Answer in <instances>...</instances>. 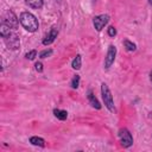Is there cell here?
<instances>
[{
    "label": "cell",
    "mask_w": 152,
    "mask_h": 152,
    "mask_svg": "<svg viewBox=\"0 0 152 152\" xmlns=\"http://www.w3.org/2000/svg\"><path fill=\"white\" fill-rule=\"evenodd\" d=\"M8 38H10V46H11V49H17L18 48V45H19V39H18V37L15 36V34H10V36H7Z\"/></svg>",
    "instance_id": "obj_10"
},
{
    "label": "cell",
    "mask_w": 152,
    "mask_h": 152,
    "mask_svg": "<svg viewBox=\"0 0 152 152\" xmlns=\"http://www.w3.org/2000/svg\"><path fill=\"white\" fill-rule=\"evenodd\" d=\"M57 34H58V30H57L56 27H52V28L50 30V32L46 34V37L44 38L43 44H44V45H49V44H51V43L55 40V38H57Z\"/></svg>",
    "instance_id": "obj_7"
},
{
    "label": "cell",
    "mask_w": 152,
    "mask_h": 152,
    "mask_svg": "<svg viewBox=\"0 0 152 152\" xmlns=\"http://www.w3.org/2000/svg\"><path fill=\"white\" fill-rule=\"evenodd\" d=\"M93 1H95V0H93Z\"/></svg>",
    "instance_id": "obj_23"
},
{
    "label": "cell",
    "mask_w": 152,
    "mask_h": 152,
    "mask_svg": "<svg viewBox=\"0 0 152 152\" xmlns=\"http://www.w3.org/2000/svg\"><path fill=\"white\" fill-rule=\"evenodd\" d=\"M25 2L32 8H42L43 6V0H25Z\"/></svg>",
    "instance_id": "obj_11"
},
{
    "label": "cell",
    "mask_w": 152,
    "mask_h": 152,
    "mask_svg": "<svg viewBox=\"0 0 152 152\" xmlns=\"http://www.w3.org/2000/svg\"><path fill=\"white\" fill-rule=\"evenodd\" d=\"M108 34H109L110 37H114V36L116 34V30H115L114 26H110V27L108 28Z\"/></svg>",
    "instance_id": "obj_19"
},
{
    "label": "cell",
    "mask_w": 152,
    "mask_h": 152,
    "mask_svg": "<svg viewBox=\"0 0 152 152\" xmlns=\"http://www.w3.org/2000/svg\"><path fill=\"white\" fill-rule=\"evenodd\" d=\"M19 20H20V24L23 25V27L25 30H27L30 32L37 31V28H38V20H37V18L32 13H30V12H23L20 14Z\"/></svg>",
    "instance_id": "obj_1"
},
{
    "label": "cell",
    "mask_w": 152,
    "mask_h": 152,
    "mask_svg": "<svg viewBox=\"0 0 152 152\" xmlns=\"http://www.w3.org/2000/svg\"><path fill=\"white\" fill-rule=\"evenodd\" d=\"M36 70H37L38 72H42V71H43V64H42L40 62L36 63Z\"/></svg>",
    "instance_id": "obj_20"
},
{
    "label": "cell",
    "mask_w": 152,
    "mask_h": 152,
    "mask_svg": "<svg viewBox=\"0 0 152 152\" xmlns=\"http://www.w3.org/2000/svg\"><path fill=\"white\" fill-rule=\"evenodd\" d=\"M101 93H102V99L104 101L106 107L110 110V112H115V107H114V102H113V96L110 94V90L108 88V86L106 83L101 84Z\"/></svg>",
    "instance_id": "obj_2"
},
{
    "label": "cell",
    "mask_w": 152,
    "mask_h": 152,
    "mask_svg": "<svg viewBox=\"0 0 152 152\" xmlns=\"http://www.w3.org/2000/svg\"><path fill=\"white\" fill-rule=\"evenodd\" d=\"M36 55H37V51H36V50H32V51H30V52L26 53V58H28V59H33V58L36 57Z\"/></svg>",
    "instance_id": "obj_18"
},
{
    "label": "cell",
    "mask_w": 152,
    "mask_h": 152,
    "mask_svg": "<svg viewBox=\"0 0 152 152\" xmlns=\"http://www.w3.org/2000/svg\"><path fill=\"white\" fill-rule=\"evenodd\" d=\"M148 2H150V4H151V5H152V0H148Z\"/></svg>",
    "instance_id": "obj_21"
},
{
    "label": "cell",
    "mask_w": 152,
    "mask_h": 152,
    "mask_svg": "<svg viewBox=\"0 0 152 152\" xmlns=\"http://www.w3.org/2000/svg\"><path fill=\"white\" fill-rule=\"evenodd\" d=\"M11 26L10 25H7L6 23H2L1 24V27H0V34L2 36V37H7V36H10L11 34Z\"/></svg>",
    "instance_id": "obj_9"
},
{
    "label": "cell",
    "mask_w": 152,
    "mask_h": 152,
    "mask_svg": "<svg viewBox=\"0 0 152 152\" xmlns=\"http://www.w3.org/2000/svg\"><path fill=\"white\" fill-rule=\"evenodd\" d=\"M53 114L56 118H58L59 120H65L68 118V113L66 110H62V109H55L53 110Z\"/></svg>",
    "instance_id": "obj_13"
},
{
    "label": "cell",
    "mask_w": 152,
    "mask_h": 152,
    "mask_svg": "<svg viewBox=\"0 0 152 152\" xmlns=\"http://www.w3.org/2000/svg\"><path fill=\"white\" fill-rule=\"evenodd\" d=\"M51 53H52V50H50V49H49V50H44V51H42V52L39 53V57H40V58H46V57H49Z\"/></svg>",
    "instance_id": "obj_17"
},
{
    "label": "cell",
    "mask_w": 152,
    "mask_h": 152,
    "mask_svg": "<svg viewBox=\"0 0 152 152\" xmlns=\"http://www.w3.org/2000/svg\"><path fill=\"white\" fill-rule=\"evenodd\" d=\"M108 20H109V17H108L107 14H101V15L94 17L93 24H94V26H95V28H96L97 31H101V30L104 27V25L108 23Z\"/></svg>",
    "instance_id": "obj_4"
},
{
    "label": "cell",
    "mask_w": 152,
    "mask_h": 152,
    "mask_svg": "<svg viewBox=\"0 0 152 152\" xmlns=\"http://www.w3.org/2000/svg\"><path fill=\"white\" fill-rule=\"evenodd\" d=\"M72 68L76 69V70H78L81 68V56L80 55H77L75 57V59L72 61Z\"/></svg>",
    "instance_id": "obj_14"
},
{
    "label": "cell",
    "mask_w": 152,
    "mask_h": 152,
    "mask_svg": "<svg viewBox=\"0 0 152 152\" xmlns=\"http://www.w3.org/2000/svg\"><path fill=\"white\" fill-rule=\"evenodd\" d=\"M4 23H6L7 25H10L11 27H15L18 25V19H17V17L14 15V13L12 11H8L6 13V18H5Z\"/></svg>",
    "instance_id": "obj_6"
},
{
    "label": "cell",
    "mask_w": 152,
    "mask_h": 152,
    "mask_svg": "<svg viewBox=\"0 0 152 152\" xmlns=\"http://www.w3.org/2000/svg\"><path fill=\"white\" fill-rule=\"evenodd\" d=\"M115 55H116V49L114 45H109L108 48V51H107V56L104 58V68L108 69L113 63H114V59H115Z\"/></svg>",
    "instance_id": "obj_5"
},
{
    "label": "cell",
    "mask_w": 152,
    "mask_h": 152,
    "mask_svg": "<svg viewBox=\"0 0 152 152\" xmlns=\"http://www.w3.org/2000/svg\"><path fill=\"white\" fill-rule=\"evenodd\" d=\"M124 45H125V48H126L128 51H134V50H135V44H133V43L129 42V40H125V42H124Z\"/></svg>",
    "instance_id": "obj_15"
},
{
    "label": "cell",
    "mask_w": 152,
    "mask_h": 152,
    "mask_svg": "<svg viewBox=\"0 0 152 152\" xmlns=\"http://www.w3.org/2000/svg\"><path fill=\"white\" fill-rule=\"evenodd\" d=\"M78 83H80V76L78 75H75V77L71 81V87L72 88H77L78 87Z\"/></svg>",
    "instance_id": "obj_16"
},
{
    "label": "cell",
    "mask_w": 152,
    "mask_h": 152,
    "mask_svg": "<svg viewBox=\"0 0 152 152\" xmlns=\"http://www.w3.org/2000/svg\"><path fill=\"white\" fill-rule=\"evenodd\" d=\"M119 138H120L124 147H129L133 144V138H132V135L127 128H121L119 131Z\"/></svg>",
    "instance_id": "obj_3"
},
{
    "label": "cell",
    "mask_w": 152,
    "mask_h": 152,
    "mask_svg": "<svg viewBox=\"0 0 152 152\" xmlns=\"http://www.w3.org/2000/svg\"><path fill=\"white\" fill-rule=\"evenodd\" d=\"M30 142H31L32 145L40 146V147H44V146H45V141H44V139L38 138V137H32V138L30 139Z\"/></svg>",
    "instance_id": "obj_12"
},
{
    "label": "cell",
    "mask_w": 152,
    "mask_h": 152,
    "mask_svg": "<svg viewBox=\"0 0 152 152\" xmlns=\"http://www.w3.org/2000/svg\"><path fill=\"white\" fill-rule=\"evenodd\" d=\"M151 81H152V71H151Z\"/></svg>",
    "instance_id": "obj_22"
},
{
    "label": "cell",
    "mask_w": 152,
    "mask_h": 152,
    "mask_svg": "<svg viewBox=\"0 0 152 152\" xmlns=\"http://www.w3.org/2000/svg\"><path fill=\"white\" fill-rule=\"evenodd\" d=\"M88 100H89L90 104H91L94 108H96V109H100V108H101L100 102L97 101V99L95 97V95L93 94V91H91V90H89V91H88Z\"/></svg>",
    "instance_id": "obj_8"
}]
</instances>
